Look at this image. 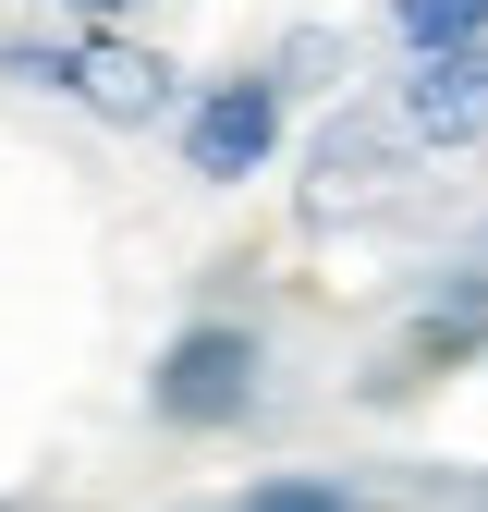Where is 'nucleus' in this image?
<instances>
[{"mask_svg":"<svg viewBox=\"0 0 488 512\" xmlns=\"http://www.w3.org/2000/svg\"><path fill=\"white\" fill-rule=\"evenodd\" d=\"M391 37L415 61H452V49H488V0H391Z\"/></svg>","mask_w":488,"mask_h":512,"instance_id":"nucleus-6","label":"nucleus"},{"mask_svg":"<svg viewBox=\"0 0 488 512\" xmlns=\"http://www.w3.org/2000/svg\"><path fill=\"white\" fill-rule=\"evenodd\" d=\"M61 13H74V25H122V13H135V0H61Z\"/></svg>","mask_w":488,"mask_h":512,"instance_id":"nucleus-8","label":"nucleus"},{"mask_svg":"<svg viewBox=\"0 0 488 512\" xmlns=\"http://www.w3.org/2000/svg\"><path fill=\"white\" fill-rule=\"evenodd\" d=\"M281 147V86L269 74H232V86H208L196 110H183V159H196V183H244Z\"/></svg>","mask_w":488,"mask_h":512,"instance_id":"nucleus-2","label":"nucleus"},{"mask_svg":"<svg viewBox=\"0 0 488 512\" xmlns=\"http://www.w3.org/2000/svg\"><path fill=\"white\" fill-rule=\"evenodd\" d=\"M257 330L244 317H183V330L159 342V366H147V415L159 427H244L257 415Z\"/></svg>","mask_w":488,"mask_h":512,"instance_id":"nucleus-1","label":"nucleus"},{"mask_svg":"<svg viewBox=\"0 0 488 512\" xmlns=\"http://www.w3.org/2000/svg\"><path fill=\"white\" fill-rule=\"evenodd\" d=\"M403 147H476L488 135V49H452V61H415L403 74Z\"/></svg>","mask_w":488,"mask_h":512,"instance_id":"nucleus-3","label":"nucleus"},{"mask_svg":"<svg viewBox=\"0 0 488 512\" xmlns=\"http://www.w3.org/2000/svg\"><path fill=\"white\" fill-rule=\"evenodd\" d=\"M476 342H488V281L427 293V305H415V330H403V378H427V366H464Z\"/></svg>","mask_w":488,"mask_h":512,"instance_id":"nucleus-5","label":"nucleus"},{"mask_svg":"<svg viewBox=\"0 0 488 512\" xmlns=\"http://www.w3.org/2000/svg\"><path fill=\"white\" fill-rule=\"evenodd\" d=\"M61 98H86L98 122H159L171 110V61L159 49H122V37H74V49H61Z\"/></svg>","mask_w":488,"mask_h":512,"instance_id":"nucleus-4","label":"nucleus"},{"mask_svg":"<svg viewBox=\"0 0 488 512\" xmlns=\"http://www.w3.org/2000/svg\"><path fill=\"white\" fill-rule=\"evenodd\" d=\"M244 512H366L342 476H269V488H244Z\"/></svg>","mask_w":488,"mask_h":512,"instance_id":"nucleus-7","label":"nucleus"}]
</instances>
